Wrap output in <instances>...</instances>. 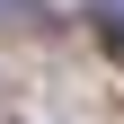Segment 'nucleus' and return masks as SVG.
Here are the masks:
<instances>
[{
	"label": "nucleus",
	"mask_w": 124,
	"mask_h": 124,
	"mask_svg": "<svg viewBox=\"0 0 124 124\" xmlns=\"http://www.w3.org/2000/svg\"><path fill=\"white\" fill-rule=\"evenodd\" d=\"M0 18H36V0H0Z\"/></svg>",
	"instance_id": "f257e3e1"
},
{
	"label": "nucleus",
	"mask_w": 124,
	"mask_h": 124,
	"mask_svg": "<svg viewBox=\"0 0 124 124\" xmlns=\"http://www.w3.org/2000/svg\"><path fill=\"white\" fill-rule=\"evenodd\" d=\"M98 9H106V18H115V27H124V0H98Z\"/></svg>",
	"instance_id": "f03ea898"
}]
</instances>
